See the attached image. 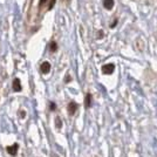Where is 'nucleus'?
<instances>
[{
  "mask_svg": "<svg viewBox=\"0 0 157 157\" xmlns=\"http://www.w3.org/2000/svg\"><path fill=\"white\" fill-rule=\"evenodd\" d=\"M115 71V65L114 63H107V65L102 66V73L105 75H110Z\"/></svg>",
  "mask_w": 157,
  "mask_h": 157,
  "instance_id": "1",
  "label": "nucleus"
},
{
  "mask_svg": "<svg viewBox=\"0 0 157 157\" xmlns=\"http://www.w3.org/2000/svg\"><path fill=\"white\" fill-rule=\"evenodd\" d=\"M18 149H19V144L18 143H14L13 145H8V147H6L7 154H10L11 156H13V157L17 156V154H18Z\"/></svg>",
  "mask_w": 157,
  "mask_h": 157,
  "instance_id": "2",
  "label": "nucleus"
},
{
  "mask_svg": "<svg viewBox=\"0 0 157 157\" xmlns=\"http://www.w3.org/2000/svg\"><path fill=\"white\" fill-rule=\"evenodd\" d=\"M12 89L13 92L19 93L22 90V87H21V82H20V78H15L13 80V83H12Z\"/></svg>",
  "mask_w": 157,
  "mask_h": 157,
  "instance_id": "3",
  "label": "nucleus"
},
{
  "mask_svg": "<svg viewBox=\"0 0 157 157\" xmlns=\"http://www.w3.org/2000/svg\"><path fill=\"white\" fill-rule=\"evenodd\" d=\"M78 103L76 102H74V101H72V102H69L68 103V107H67V110H68V114L69 115H74L75 113H76V110H78Z\"/></svg>",
  "mask_w": 157,
  "mask_h": 157,
  "instance_id": "4",
  "label": "nucleus"
},
{
  "mask_svg": "<svg viewBox=\"0 0 157 157\" xmlns=\"http://www.w3.org/2000/svg\"><path fill=\"white\" fill-rule=\"evenodd\" d=\"M40 71H41L42 74H48V73L51 72V63H49L48 61L42 62L41 66H40Z\"/></svg>",
  "mask_w": 157,
  "mask_h": 157,
  "instance_id": "5",
  "label": "nucleus"
},
{
  "mask_svg": "<svg viewBox=\"0 0 157 157\" xmlns=\"http://www.w3.org/2000/svg\"><path fill=\"white\" fill-rule=\"evenodd\" d=\"M114 5H115L114 0H103V7L105 10H113Z\"/></svg>",
  "mask_w": 157,
  "mask_h": 157,
  "instance_id": "6",
  "label": "nucleus"
},
{
  "mask_svg": "<svg viewBox=\"0 0 157 157\" xmlns=\"http://www.w3.org/2000/svg\"><path fill=\"white\" fill-rule=\"evenodd\" d=\"M85 107L88 109V108H90L92 107V94H87L85 98Z\"/></svg>",
  "mask_w": 157,
  "mask_h": 157,
  "instance_id": "7",
  "label": "nucleus"
},
{
  "mask_svg": "<svg viewBox=\"0 0 157 157\" xmlns=\"http://www.w3.org/2000/svg\"><path fill=\"white\" fill-rule=\"evenodd\" d=\"M49 51L53 53L58 51V44L55 41H51V44H49Z\"/></svg>",
  "mask_w": 157,
  "mask_h": 157,
  "instance_id": "8",
  "label": "nucleus"
},
{
  "mask_svg": "<svg viewBox=\"0 0 157 157\" xmlns=\"http://www.w3.org/2000/svg\"><path fill=\"white\" fill-rule=\"evenodd\" d=\"M55 125H56L58 129H61V127H62V121H61V118L59 116L55 117Z\"/></svg>",
  "mask_w": 157,
  "mask_h": 157,
  "instance_id": "9",
  "label": "nucleus"
},
{
  "mask_svg": "<svg viewBox=\"0 0 157 157\" xmlns=\"http://www.w3.org/2000/svg\"><path fill=\"white\" fill-rule=\"evenodd\" d=\"M49 110L51 111L56 110V103H55V102H51V103H49Z\"/></svg>",
  "mask_w": 157,
  "mask_h": 157,
  "instance_id": "10",
  "label": "nucleus"
},
{
  "mask_svg": "<svg viewBox=\"0 0 157 157\" xmlns=\"http://www.w3.org/2000/svg\"><path fill=\"white\" fill-rule=\"evenodd\" d=\"M55 2H56V0H51V2H49V5H48V10H52L54 5H55Z\"/></svg>",
  "mask_w": 157,
  "mask_h": 157,
  "instance_id": "11",
  "label": "nucleus"
},
{
  "mask_svg": "<svg viewBox=\"0 0 157 157\" xmlns=\"http://www.w3.org/2000/svg\"><path fill=\"white\" fill-rule=\"evenodd\" d=\"M19 117H21V118L26 117V111H25V110H19Z\"/></svg>",
  "mask_w": 157,
  "mask_h": 157,
  "instance_id": "12",
  "label": "nucleus"
},
{
  "mask_svg": "<svg viewBox=\"0 0 157 157\" xmlns=\"http://www.w3.org/2000/svg\"><path fill=\"white\" fill-rule=\"evenodd\" d=\"M71 81H72L71 75H68V74H67V75H66V78H65V82H66V83H68V82H71Z\"/></svg>",
  "mask_w": 157,
  "mask_h": 157,
  "instance_id": "13",
  "label": "nucleus"
},
{
  "mask_svg": "<svg viewBox=\"0 0 157 157\" xmlns=\"http://www.w3.org/2000/svg\"><path fill=\"white\" fill-rule=\"evenodd\" d=\"M46 1H47V0H40V1H39V7L44 6V5L46 4Z\"/></svg>",
  "mask_w": 157,
  "mask_h": 157,
  "instance_id": "14",
  "label": "nucleus"
},
{
  "mask_svg": "<svg viewBox=\"0 0 157 157\" xmlns=\"http://www.w3.org/2000/svg\"><path fill=\"white\" fill-rule=\"evenodd\" d=\"M116 25H117V19H115V20H114V22H113V24H111V25H110V27H111V28H114V27L116 26Z\"/></svg>",
  "mask_w": 157,
  "mask_h": 157,
  "instance_id": "15",
  "label": "nucleus"
},
{
  "mask_svg": "<svg viewBox=\"0 0 157 157\" xmlns=\"http://www.w3.org/2000/svg\"><path fill=\"white\" fill-rule=\"evenodd\" d=\"M102 36H103V32H102V31H100V32H98V39H101Z\"/></svg>",
  "mask_w": 157,
  "mask_h": 157,
  "instance_id": "16",
  "label": "nucleus"
}]
</instances>
